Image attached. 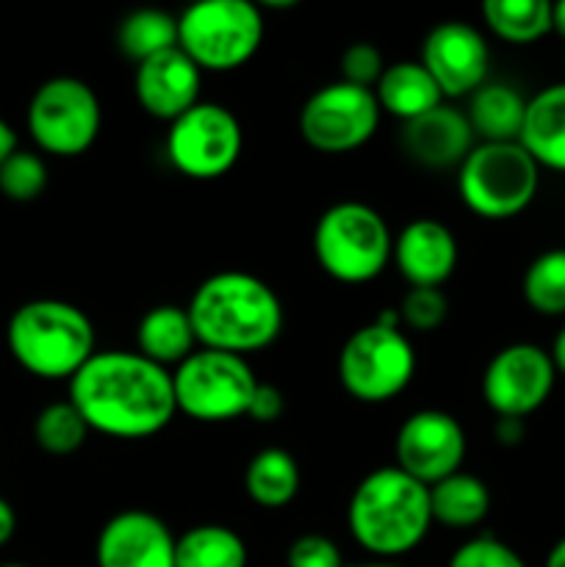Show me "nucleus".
Returning a JSON list of instances; mask_svg holds the SVG:
<instances>
[{
	"instance_id": "nucleus-1",
	"label": "nucleus",
	"mask_w": 565,
	"mask_h": 567,
	"mask_svg": "<svg viewBox=\"0 0 565 567\" xmlns=\"http://www.w3.org/2000/svg\"><path fill=\"white\" fill-rule=\"evenodd\" d=\"M70 402L89 430L122 441L158 435L177 415L172 374L138 352H94L70 380Z\"/></svg>"
},
{
	"instance_id": "nucleus-2",
	"label": "nucleus",
	"mask_w": 565,
	"mask_h": 567,
	"mask_svg": "<svg viewBox=\"0 0 565 567\" xmlns=\"http://www.w3.org/2000/svg\"><path fill=\"white\" fill-rule=\"evenodd\" d=\"M194 336L203 349L247 354L266 349L282 332V302L260 277L219 271L188 302Z\"/></svg>"
},
{
	"instance_id": "nucleus-3",
	"label": "nucleus",
	"mask_w": 565,
	"mask_h": 567,
	"mask_svg": "<svg viewBox=\"0 0 565 567\" xmlns=\"http://www.w3.org/2000/svg\"><path fill=\"white\" fill-rule=\"evenodd\" d=\"M347 520L360 548L380 559H397L419 548L430 532V487L397 465L377 468L355 487Z\"/></svg>"
},
{
	"instance_id": "nucleus-4",
	"label": "nucleus",
	"mask_w": 565,
	"mask_h": 567,
	"mask_svg": "<svg viewBox=\"0 0 565 567\" xmlns=\"http://www.w3.org/2000/svg\"><path fill=\"white\" fill-rule=\"evenodd\" d=\"M9 352L39 380H72L94 354V327L81 308L61 299H33L11 313Z\"/></svg>"
},
{
	"instance_id": "nucleus-5",
	"label": "nucleus",
	"mask_w": 565,
	"mask_h": 567,
	"mask_svg": "<svg viewBox=\"0 0 565 567\" xmlns=\"http://www.w3.org/2000/svg\"><path fill=\"white\" fill-rule=\"evenodd\" d=\"M314 252L321 269L338 282L360 286L382 275L393 258V238L386 219L371 205L336 203L319 216Z\"/></svg>"
},
{
	"instance_id": "nucleus-6",
	"label": "nucleus",
	"mask_w": 565,
	"mask_h": 567,
	"mask_svg": "<svg viewBox=\"0 0 565 567\" xmlns=\"http://www.w3.org/2000/svg\"><path fill=\"white\" fill-rule=\"evenodd\" d=\"M399 316L386 310L377 321L360 327L338 354V380L343 391L366 404L391 402L415 374L413 343L399 332Z\"/></svg>"
},
{
	"instance_id": "nucleus-7",
	"label": "nucleus",
	"mask_w": 565,
	"mask_h": 567,
	"mask_svg": "<svg viewBox=\"0 0 565 567\" xmlns=\"http://www.w3.org/2000/svg\"><path fill=\"white\" fill-rule=\"evenodd\" d=\"M264 42V14L249 0H199L177 17V48L210 72L247 64Z\"/></svg>"
},
{
	"instance_id": "nucleus-8",
	"label": "nucleus",
	"mask_w": 565,
	"mask_h": 567,
	"mask_svg": "<svg viewBox=\"0 0 565 567\" xmlns=\"http://www.w3.org/2000/svg\"><path fill=\"white\" fill-rule=\"evenodd\" d=\"M541 186V166L521 142L474 144L460 164L463 203L482 219H510L526 210Z\"/></svg>"
},
{
	"instance_id": "nucleus-9",
	"label": "nucleus",
	"mask_w": 565,
	"mask_h": 567,
	"mask_svg": "<svg viewBox=\"0 0 565 567\" xmlns=\"http://www.w3.org/2000/svg\"><path fill=\"white\" fill-rule=\"evenodd\" d=\"M177 413L203 424L247 415L258 377L242 354L197 349L172 374Z\"/></svg>"
},
{
	"instance_id": "nucleus-10",
	"label": "nucleus",
	"mask_w": 565,
	"mask_h": 567,
	"mask_svg": "<svg viewBox=\"0 0 565 567\" xmlns=\"http://www.w3.org/2000/svg\"><path fill=\"white\" fill-rule=\"evenodd\" d=\"M25 122L39 150L61 158H75L97 138L103 111L89 83L64 75L50 78L33 92Z\"/></svg>"
},
{
	"instance_id": "nucleus-11",
	"label": "nucleus",
	"mask_w": 565,
	"mask_h": 567,
	"mask_svg": "<svg viewBox=\"0 0 565 567\" xmlns=\"http://www.w3.org/2000/svg\"><path fill=\"white\" fill-rule=\"evenodd\" d=\"M244 147L242 122L219 103H197L172 122L166 155L181 175L216 181L236 166Z\"/></svg>"
},
{
	"instance_id": "nucleus-12",
	"label": "nucleus",
	"mask_w": 565,
	"mask_h": 567,
	"mask_svg": "<svg viewBox=\"0 0 565 567\" xmlns=\"http://www.w3.org/2000/svg\"><path fill=\"white\" fill-rule=\"evenodd\" d=\"M380 114L374 89L336 81L305 100L299 133L319 153H352L374 136Z\"/></svg>"
},
{
	"instance_id": "nucleus-13",
	"label": "nucleus",
	"mask_w": 565,
	"mask_h": 567,
	"mask_svg": "<svg viewBox=\"0 0 565 567\" xmlns=\"http://www.w3.org/2000/svg\"><path fill=\"white\" fill-rule=\"evenodd\" d=\"M554 371L546 349L535 343H513L493 354L482 377V396L499 419H526L552 396Z\"/></svg>"
},
{
	"instance_id": "nucleus-14",
	"label": "nucleus",
	"mask_w": 565,
	"mask_h": 567,
	"mask_svg": "<svg viewBox=\"0 0 565 567\" xmlns=\"http://www.w3.org/2000/svg\"><path fill=\"white\" fill-rule=\"evenodd\" d=\"M465 460V432L454 415L443 410L413 413L397 435V468L432 487L458 474Z\"/></svg>"
},
{
	"instance_id": "nucleus-15",
	"label": "nucleus",
	"mask_w": 565,
	"mask_h": 567,
	"mask_svg": "<svg viewBox=\"0 0 565 567\" xmlns=\"http://www.w3.org/2000/svg\"><path fill=\"white\" fill-rule=\"evenodd\" d=\"M487 42L469 22H441L432 28L421 48V64L438 83L443 97L474 94L485 86Z\"/></svg>"
},
{
	"instance_id": "nucleus-16",
	"label": "nucleus",
	"mask_w": 565,
	"mask_h": 567,
	"mask_svg": "<svg viewBox=\"0 0 565 567\" xmlns=\"http://www.w3.org/2000/svg\"><path fill=\"white\" fill-rule=\"evenodd\" d=\"M175 543L161 518L144 509H125L100 529L97 567H175Z\"/></svg>"
},
{
	"instance_id": "nucleus-17",
	"label": "nucleus",
	"mask_w": 565,
	"mask_h": 567,
	"mask_svg": "<svg viewBox=\"0 0 565 567\" xmlns=\"http://www.w3.org/2000/svg\"><path fill=\"white\" fill-rule=\"evenodd\" d=\"M203 70L181 48L164 50L136 66V97L150 116L181 120L199 103Z\"/></svg>"
},
{
	"instance_id": "nucleus-18",
	"label": "nucleus",
	"mask_w": 565,
	"mask_h": 567,
	"mask_svg": "<svg viewBox=\"0 0 565 567\" xmlns=\"http://www.w3.org/2000/svg\"><path fill=\"white\" fill-rule=\"evenodd\" d=\"M393 260L410 288H441L458 266V241L438 219H415L393 241Z\"/></svg>"
},
{
	"instance_id": "nucleus-19",
	"label": "nucleus",
	"mask_w": 565,
	"mask_h": 567,
	"mask_svg": "<svg viewBox=\"0 0 565 567\" xmlns=\"http://www.w3.org/2000/svg\"><path fill=\"white\" fill-rule=\"evenodd\" d=\"M402 147L415 164L446 169V166L463 164L465 155L474 150V131H471L469 116L441 103L438 109L421 114L419 120L404 122Z\"/></svg>"
},
{
	"instance_id": "nucleus-20",
	"label": "nucleus",
	"mask_w": 565,
	"mask_h": 567,
	"mask_svg": "<svg viewBox=\"0 0 565 567\" xmlns=\"http://www.w3.org/2000/svg\"><path fill=\"white\" fill-rule=\"evenodd\" d=\"M518 142L537 166L565 172V83H554L526 100Z\"/></svg>"
},
{
	"instance_id": "nucleus-21",
	"label": "nucleus",
	"mask_w": 565,
	"mask_h": 567,
	"mask_svg": "<svg viewBox=\"0 0 565 567\" xmlns=\"http://www.w3.org/2000/svg\"><path fill=\"white\" fill-rule=\"evenodd\" d=\"M374 97L380 111H388L402 122H413L427 111L438 109L443 94L421 61H397L386 66L377 81Z\"/></svg>"
},
{
	"instance_id": "nucleus-22",
	"label": "nucleus",
	"mask_w": 565,
	"mask_h": 567,
	"mask_svg": "<svg viewBox=\"0 0 565 567\" xmlns=\"http://www.w3.org/2000/svg\"><path fill=\"white\" fill-rule=\"evenodd\" d=\"M138 354L153 360L155 365L170 371V365H181L188 354H194V336L192 319H188L186 308L177 305H158V308L147 310L138 324L136 332Z\"/></svg>"
},
{
	"instance_id": "nucleus-23",
	"label": "nucleus",
	"mask_w": 565,
	"mask_h": 567,
	"mask_svg": "<svg viewBox=\"0 0 565 567\" xmlns=\"http://www.w3.org/2000/svg\"><path fill=\"white\" fill-rule=\"evenodd\" d=\"M465 116L482 142H518L526 100L504 83H485L471 94V111Z\"/></svg>"
},
{
	"instance_id": "nucleus-24",
	"label": "nucleus",
	"mask_w": 565,
	"mask_h": 567,
	"mask_svg": "<svg viewBox=\"0 0 565 567\" xmlns=\"http://www.w3.org/2000/svg\"><path fill=\"white\" fill-rule=\"evenodd\" d=\"M430 509L432 520L449 529H471L485 520L491 509V493L485 482L476 480L474 474L458 471L430 487Z\"/></svg>"
},
{
	"instance_id": "nucleus-25",
	"label": "nucleus",
	"mask_w": 565,
	"mask_h": 567,
	"mask_svg": "<svg viewBox=\"0 0 565 567\" xmlns=\"http://www.w3.org/2000/svg\"><path fill=\"white\" fill-rule=\"evenodd\" d=\"M175 567H247V546L227 526H194L177 537Z\"/></svg>"
},
{
	"instance_id": "nucleus-26",
	"label": "nucleus",
	"mask_w": 565,
	"mask_h": 567,
	"mask_svg": "<svg viewBox=\"0 0 565 567\" xmlns=\"http://www.w3.org/2000/svg\"><path fill=\"white\" fill-rule=\"evenodd\" d=\"M244 485H247L249 498L258 507H286L299 491L297 460L288 452H282V449H264V452H258L249 460Z\"/></svg>"
},
{
	"instance_id": "nucleus-27",
	"label": "nucleus",
	"mask_w": 565,
	"mask_h": 567,
	"mask_svg": "<svg viewBox=\"0 0 565 567\" xmlns=\"http://www.w3.org/2000/svg\"><path fill=\"white\" fill-rule=\"evenodd\" d=\"M485 25L513 44L537 42L552 31V3L546 0H485Z\"/></svg>"
},
{
	"instance_id": "nucleus-28",
	"label": "nucleus",
	"mask_w": 565,
	"mask_h": 567,
	"mask_svg": "<svg viewBox=\"0 0 565 567\" xmlns=\"http://www.w3.org/2000/svg\"><path fill=\"white\" fill-rule=\"evenodd\" d=\"M120 50L136 64L177 48V17L161 9H138L120 22Z\"/></svg>"
},
{
	"instance_id": "nucleus-29",
	"label": "nucleus",
	"mask_w": 565,
	"mask_h": 567,
	"mask_svg": "<svg viewBox=\"0 0 565 567\" xmlns=\"http://www.w3.org/2000/svg\"><path fill=\"white\" fill-rule=\"evenodd\" d=\"M524 299L535 313L565 316V249L537 255L524 275Z\"/></svg>"
},
{
	"instance_id": "nucleus-30",
	"label": "nucleus",
	"mask_w": 565,
	"mask_h": 567,
	"mask_svg": "<svg viewBox=\"0 0 565 567\" xmlns=\"http://www.w3.org/2000/svg\"><path fill=\"white\" fill-rule=\"evenodd\" d=\"M89 426L83 415L78 413L72 402H55L48 404L42 413L33 421V441L42 452L64 457V454H75L78 449L86 443Z\"/></svg>"
},
{
	"instance_id": "nucleus-31",
	"label": "nucleus",
	"mask_w": 565,
	"mask_h": 567,
	"mask_svg": "<svg viewBox=\"0 0 565 567\" xmlns=\"http://www.w3.org/2000/svg\"><path fill=\"white\" fill-rule=\"evenodd\" d=\"M48 188V166L31 150L17 147L0 164V194L11 203H33Z\"/></svg>"
},
{
	"instance_id": "nucleus-32",
	"label": "nucleus",
	"mask_w": 565,
	"mask_h": 567,
	"mask_svg": "<svg viewBox=\"0 0 565 567\" xmlns=\"http://www.w3.org/2000/svg\"><path fill=\"white\" fill-rule=\"evenodd\" d=\"M446 313L449 302L441 288H410L402 302V310H399L404 324L419 332H432L435 327H441Z\"/></svg>"
},
{
	"instance_id": "nucleus-33",
	"label": "nucleus",
	"mask_w": 565,
	"mask_h": 567,
	"mask_svg": "<svg viewBox=\"0 0 565 567\" xmlns=\"http://www.w3.org/2000/svg\"><path fill=\"white\" fill-rule=\"evenodd\" d=\"M449 567H526V563L496 537H474L452 554Z\"/></svg>"
},
{
	"instance_id": "nucleus-34",
	"label": "nucleus",
	"mask_w": 565,
	"mask_h": 567,
	"mask_svg": "<svg viewBox=\"0 0 565 567\" xmlns=\"http://www.w3.org/2000/svg\"><path fill=\"white\" fill-rule=\"evenodd\" d=\"M386 72V61L377 44L371 42H355L343 50L341 55V81L355 83V86L371 89Z\"/></svg>"
},
{
	"instance_id": "nucleus-35",
	"label": "nucleus",
	"mask_w": 565,
	"mask_h": 567,
	"mask_svg": "<svg viewBox=\"0 0 565 567\" xmlns=\"http://www.w3.org/2000/svg\"><path fill=\"white\" fill-rule=\"evenodd\" d=\"M288 567H343L341 551L325 535H302L291 543L286 554Z\"/></svg>"
},
{
	"instance_id": "nucleus-36",
	"label": "nucleus",
	"mask_w": 565,
	"mask_h": 567,
	"mask_svg": "<svg viewBox=\"0 0 565 567\" xmlns=\"http://www.w3.org/2000/svg\"><path fill=\"white\" fill-rule=\"evenodd\" d=\"M282 410H286L282 393L277 391L275 385H269V382H258V388H255L253 393V402H249L247 410L249 419L258 421V424H275L282 415Z\"/></svg>"
},
{
	"instance_id": "nucleus-37",
	"label": "nucleus",
	"mask_w": 565,
	"mask_h": 567,
	"mask_svg": "<svg viewBox=\"0 0 565 567\" xmlns=\"http://www.w3.org/2000/svg\"><path fill=\"white\" fill-rule=\"evenodd\" d=\"M14 532H17L14 507H11L6 498H0V548H3L11 537H14Z\"/></svg>"
},
{
	"instance_id": "nucleus-38",
	"label": "nucleus",
	"mask_w": 565,
	"mask_h": 567,
	"mask_svg": "<svg viewBox=\"0 0 565 567\" xmlns=\"http://www.w3.org/2000/svg\"><path fill=\"white\" fill-rule=\"evenodd\" d=\"M524 435V426H521V419H499L496 424V437L507 446H515Z\"/></svg>"
},
{
	"instance_id": "nucleus-39",
	"label": "nucleus",
	"mask_w": 565,
	"mask_h": 567,
	"mask_svg": "<svg viewBox=\"0 0 565 567\" xmlns=\"http://www.w3.org/2000/svg\"><path fill=\"white\" fill-rule=\"evenodd\" d=\"M14 150H17L14 127H11L9 122H6L3 116H0V164H3V161L9 158V155L14 153Z\"/></svg>"
},
{
	"instance_id": "nucleus-40",
	"label": "nucleus",
	"mask_w": 565,
	"mask_h": 567,
	"mask_svg": "<svg viewBox=\"0 0 565 567\" xmlns=\"http://www.w3.org/2000/svg\"><path fill=\"white\" fill-rule=\"evenodd\" d=\"M548 358H552L554 371H557V374H563V377H565V327H563V330L557 332V338H554L552 352H548Z\"/></svg>"
},
{
	"instance_id": "nucleus-41",
	"label": "nucleus",
	"mask_w": 565,
	"mask_h": 567,
	"mask_svg": "<svg viewBox=\"0 0 565 567\" xmlns=\"http://www.w3.org/2000/svg\"><path fill=\"white\" fill-rule=\"evenodd\" d=\"M552 31H557L565 39V0L552 3Z\"/></svg>"
},
{
	"instance_id": "nucleus-42",
	"label": "nucleus",
	"mask_w": 565,
	"mask_h": 567,
	"mask_svg": "<svg viewBox=\"0 0 565 567\" xmlns=\"http://www.w3.org/2000/svg\"><path fill=\"white\" fill-rule=\"evenodd\" d=\"M543 567H565V537H563V540L554 543V548L548 551L546 565H543Z\"/></svg>"
},
{
	"instance_id": "nucleus-43",
	"label": "nucleus",
	"mask_w": 565,
	"mask_h": 567,
	"mask_svg": "<svg viewBox=\"0 0 565 567\" xmlns=\"http://www.w3.org/2000/svg\"><path fill=\"white\" fill-rule=\"evenodd\" d=\"M343 567H402L391 559H377V563H358V565H343Z\"/></svg>"
},
{
	"instance_id": "nucleus-44",
	"label": "nucleus",
	"mask_w": 565,
	"mask_h": 567,
	"mask_svg": "<svg viewBox=\"0 0 565 567\" xmlns=\"http://www.w3.org/2000/svg\"><path fill=\"white\" fill-rule=\"evenodd\" d=\"M0 567H31V565H20V563H6V565H0Z\"/></svg>"
}]
</instances>
